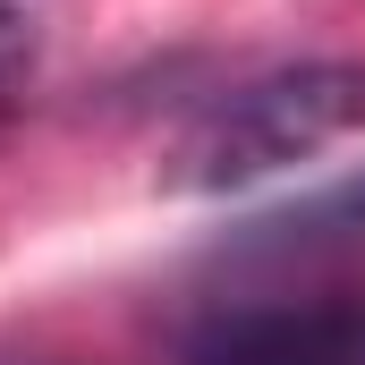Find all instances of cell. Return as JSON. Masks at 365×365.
Returning a JSON list of instances; mask_svg holds the SVG:
<instances>
[{
	"label": "cell",
	"instance_id": "obj_2",
	"mask_svg": "<svg viewBox=\"0 0 365 365\" xmlns=\"http://www.w3.org/2000/svg\"><path fill=\"white\" fill-rule=\"evenodd\" d=\"M187 365H365V289L212 306L187 331Z\"/></svg>",
	"mask_w": 365,
	"mask_h": 365
},
{
	"label": "cell",
	"instance_id": "obj_1",
	"mask_svg": "<svg viewBox=\"0 0 365 365\" xmlns=\"http://www.w3.org/2000/svg\"><path fill=\"white\" fill-rule=\"evenodd\" d=\"M349 136H365V60H297V68H264L247 86L212 93L170 145L162 179L187 195H230V187L280 179Z\"/></svg>",
	"mask_w": 365,
	"mask_h": 365
},
{
	"label": "cell",
	"instance_id": "obj_3",
	"mask_svg": "<svg viewBox=\"0 0 365 365\" xmlns=\"http://www.w3.org/2000/svg\"><path fill=\"white\" fill-rule=\"evenodd\" d=\"M255 247H289V255L365 247V170L340 179V187H323V195H306V204H289V212H272V221L255 230Z\"/></svg>",
	"mask_w": 365,
	"mask_h": 365
}]
</instances>
